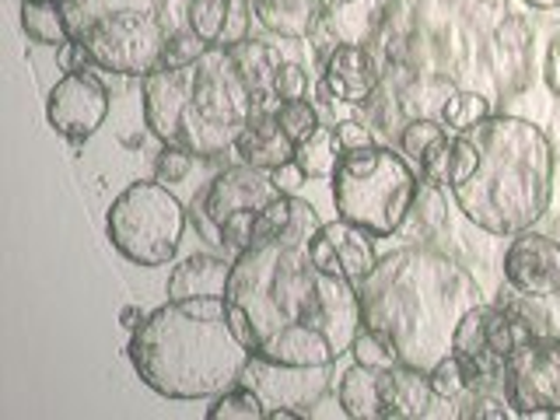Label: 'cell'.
<instances>
[{
    "mask_svg": "<svg viewBox=\"0 0 560 420\" xmlns=\"http://www.w3.org/2000/svg\"><path fill=\"white\" fill-rule=\"evenodd\" d=\"M273 95H277V102L308 98V70L298 60H284L273 74Z\"/></svg>",
    "mask_w": 560,
    "mask_h": 420,
    "instance_id": "37",
    "label": "cell"
},
{
    "mask_svg": "<svg viewBox=\"0 0 560 420\" xmlns=\"http://www.w3.org/2000/svg\"><path fill=\"white\" fill-rule=\"evenodd\" d=\"M382 402H385V420L431 417L438 393L431 385L428 368H413L402 361L393 368H382Z\"/></svg>",
    "mask_w": 560,
    "mask_h": 420,
    "instance_id": "18",
    "label": "cell"
},
{
    "mask_svg": "<svg viewBox=\"0 0 560 420\" xmlns=\"http://www.w3.org/2000/svg\"><path fill=\"white\" fill-rule=\"evenodd\" d=\"M332 130H337V140H340L343 151H358V148L375 144L372 122L368 119H340V122H332Z\"/></svg>",
    "mask_w": 560,
    "mask_h": 420,
    "instance_id": "39",
    "label": "cell"
},
{
    "mask_svg": "<svg viewBox=\"0 0 560 420\" xmlns=\"http://www.w3.org/2000/svg\"><path fill=\"white\" fill-rule=\"evenodd\" d=\"M22 32L35 46L60 49L67 39H74L70 8L60 4V0H22Z\"/></svg>",
    "mask_w": 560,
    "mask_h": 420,
    "instance_id": "24",
    "label": "cell"
},
{
    "mask_svg": "<svg viewBox=\"0 0 560 420\" xmlns=\"http://www.w3.org/2000/svg\"><path fill=\"white\" fill-rule=\"evenodd\" d=\"M127 358L151 393L189 402L238 385L253 350L235 337L224 298H168L130 329Z\"/></svg>",
    "mask_w": 560,
    "mask_h": 420,
    "instance_id": "4",
    "label": "cell"
},
{
    "mask_svg": "<svg viewBox=\"0 0 560 420\" xmlns=\"http://www.w3.org/2000/svg\"><path fill=\"white\" fill-rule=\"evenodd\" d=\"M332 368L337 364H319V368H298V364H277L267 358H249L245 361L242 382L253 385L262 396V402L270 407H291L308 413L319 402L329 385H332Z\"/></svg>",
    "mask_w": 560,
    "mask_h": 420,
    "instance_id": "13",
    "label": "cell"
},
{
    "mask_svg": "<svg viewBox=\"0 0 560 420\" xmlns=\"http://www.w3.org/2000/svg\"><path fill=\"white\" fill-rule=\"evenodd\" d=\"M235 151L245 165L262 168V172H277L294 162V140L280 130L273 109H256L249 116L242 137L235 140Z\"/></svg>",
    "mask_w": 560,
    "mask_h": 420,
    "instance_id": "19",
    "label": "cell"
},
{
    "mask_svg": "<svg viewBox=\"0 0 560 420\" xmlns=\"http://www.w3.org/2000/svg\"><path fill=\"white\" fill-rule=\"evenodd\" d=\"M232 60L238 63L245 84L253 88L256 109H277L273 74H277V67L284 63L280 49L270 46V43H259V39H242V43L232 46Z\"/></svg>",
    "mask_w": 560,
    "mask_h": 420,
    "instance_id": "22",
    "label": "cell"
},
{
    "mask_svg": "<svg viewBox=\"0 0 560 420\" xmlns=\"http://www.w3.org/2000/svg\"><path fill=\"white\" fill-rule=\"evenodd\" d=\"M273 179H277V186L284 189V192H294L298 186L305 183V175L298 172V168H294V162H291V165H284V168H277V172H273Z\"/></svg>",
    "mask_w": 560,
    "mask_h": 420,
    "instance_id": "45",
    "label": "cell"
},
{
    "mask_svg": "<svg viewBox=\"0 0 560 420\" xmlns=\"http://www.w3.org/2000/svg\"><path fill=\"white\" fill-rule=\"evenodd\" d=\"M253 0H235L232 4V14H228V25H224V35H221V43L224 49H232L235 43L242 39H249V25H253Z\"/></svg>",
    "mask_w": 560,
    "mask_h": 420,
    "instance_id": "38",
    "label": "cell"
},
{
    "mask_svg": "<svg viewBox=\"0 0 560 420\" xmlns=\"http://www.w3.org/2000/svg\"><path fill=\"white\" fill-rule=\"evenodd\" d=\"M60 4H67V8H70V4H84V0H60Z\"/></svg>",
    "mask_w": 560,
    "mask_h": 420,
    "instance_id": "48",
    "label": "cell"
},
{
    "mask_svg": "<svg viewBox=\"0 0 560 420\" xmlns=\"http://www.w3.org/2000/svg\"><path fill=\"white\" fill-rule=\"evenodd\" d=\"M389 18V0H326L323 32L337 46H372Z\"/></svg>",
    "mask_w": 560,
    "mask_h": 420,
    "instance_id": "17",
    "label": "cell"
},
{
    "mask_svg": "<svg viewBox=\"0 0 560 420\" xmlns=\"http://www.w3.org/2000/svg\"><path fill=\"white\" fill-rule=\"evenodd\" d=\"M501 393L515 417H560V337H529L501 364Z\"/></svg>",
    "mask_w": 560,
    "mask_h": 420,
    "instance_id": "11",
    "label": "cell"
},
{
    "mask_svg": "<svg viewBox=\"0 0 560 420\" xmlns=\"http://www.w3.org/2000/svg\"><path fill=\"white\" fill-rule=\"evenodd\" d=\"M350 358H354L358 364H364V368H393V364H399L396 347L385 340L382 332L368 329V326L358 329L354 343H350Z\"/></svg>",
    "mask_w": 560,
    "mask_h": 420,
    "instance_id": "32",
    "label": "cell"
},
{
    "mask_svg": "<svg viewBox=\"0 0 560 420\" xmlns=\"http://www.w3.org/2000/svg\"><path fill=\"white\" fill-rule=\"evenodd\" d=\"M207 420H267V402L253 385H232L221 396H214V407L207 410Z\"/></svg>",
    "mask_w": 560,
    "mask_h": 420,
    "instance_id": "27",
    "label": "cell"
},
{
    "mask_svg": "<svg viewBox=\"0 0 560 420\" xmlns=\"http://www.w3.org/2000/svg\"><path fill=\"white\" fill-rule=\"evenodd\" d=\"M326 0H253V14L262 32L284 43H305L315 28H323Z\"/></svg>",
    "mask_w": 560,
    "mask_h": 420,
    "instance_id": "21",
    "label": "cell"
},
{
    "mask_svg": "<svg viewBox=\"0 0 560 420\" xmlns=\"http://www.w3.org/2000/svg\"><path fill=\"white\" fill-rule=\"evenodd\" d=\"M340 140H337V130L332 127H315L305 140H298L294 144V168L305 175V183H319V179H332V172L340 165Z\"/></svg>",
    "mask_w": 560,
    "mask_h": 420,
    "instance_id": "25",
    "label": "cell"
},
{
    "mask_svg": "<svg viewBox=\"0 0 560 420\" xmlns=\"http://www.w3.org/2000/svg\"><path fill=\"white\" fill-rule=\"evenodd\" d=\"M319 81L329 88V95L340 105H364L382 88V67L368 46H337L332 43Z\"/></svg>",
    "mask_w": 560,
    "mask_h": 420,
    "instance_id": "16",
    "label": "cell"
},
{
    "mask_svg": "<svg viewBox=\"0 0 560 420\" xmlns=\"http://www.w3.org/2000/svg\"><path fill=\"white\" fill-rule=\"evenodd\" d=\"M277 122H280V130H284L294 144L298 140H305L315 127H319V109L308 102V98H294V102H277V109H273Z\"/></svg>",
    "mask_w": 560,
    "mask_h": 420,
    "instance_id": "33",
    "label": "cell"
},
{
    "mask_svg": "<svg viewBox=\"0 0 560 420\" xmlns=\"http://www.w3.org/2000/svg\"><path fill=\"white\" fill-rule=\"evenodd\" d=\"M428 375H431V385H434L438 399L455 402V399H463L472 389V375L466 372V364L455 354H445L438 364H431Z\"/></svg>",
    "mask_w": 560,
    "mask_h": 420,
    "instance_id": "31",
    "label": "cell"
},
{
    "mask_svg": "<svg viewBox=\"0 0 560 420\" xmlns=\"http://www.w3.org/2000/svg\"><path fill=\"white\" fill-rule=\"evenodd\" d=\"M308 256L315 259L319 270L340 277V280H350V284H361L378 262L375 235L343 221V218L319 224V232L308 238Z\"/></svg>",
    "mask_w": 560,
    "mask_h": 420,
    "instance_id": "15",
    "label": "cell"
},
{
    "mask_svg": "<svg viewBox=\"0 0 560 420\" xmlns=\"http://www.w3.org/2000/svg\"><path fill=\"white\" fill-rule=\"evenodd\" d=\"M329 186L337 218L364 228L375 238H393L410 221L420 189V172L402 151L372 144L343 151Z\"/></svg>",
    "mask_w": 560,
    "mask_h": 420,
    "instance_id": "6",
    "label": "cell"
},
{
    "mask_svg": "<svg viewBox=\"0 0 560 420\" xmlns=\"http://www.w3.org/2000/svg\"><path fill=\"white\" fill-rule=\"evenodd\" d=\"M57 67L63 70V74H78V70H92V52H88V46L81 39H67L60 49H57Z\"/></svg>",
    "mask_w": 560,
    "mask_h": 420,
    "instance_id": "41",
    "label": "cell"
},
{
    "mask_svg": "<svg viewBox=\"0 0 560 420\" xmlns=\"http://www.w3.org/2000/svg\"><path fill=\"white\" fill-rule=\"evenodd\" d=\"M312 235L288 232L232 259L228 323L256 358L319 368L350 354L361 329L358 284L315 267Z\"/></svg>",
    "mask_w": 560,
    "mask_h": 420,
    "instance_id": "1",
    "label": "cell"
},
{
    "mask_svg": "<svg viewBox=\"0 0 560 420\" xmlns=\"http://www.w3.org/2000/svg\"><path fill=\"white\" fill-rule=\"evenodd\" d=\"M525 8H533V11H557L560 8V0H522Z\"/></svg>",
    "mask_w": 560,
    "mask_h": 420,
    "instance_id": "47",
    "label": "cell"
},
{
    "mask_svg": "<svg viewBox=\"0 0 560 420\" xmlns=\"http://www.w3.org/2000/svg\"><path fill=\"white\" fill-rule=\"evenodd\" d=\"M70 28L92 52L95 70L144 81L165 60L168 28L151 8H102L84 14L81 4H70Z\"/></svg>",
    "mask_w": 560,
    "mask_h": 420,
    "instance_id": "8",
    "label": "cell"
},
{
    "mask_svg": "<svg viewBox=\"0 0 560 420\" xmlns=\"http://www.w3.org/2000/svg\"><path fill=\"white\" fill-rule=\"evenodd\" d=\"M487 116H490V102L480 92H459V88H455L438 119H442L452 133H463L469 127H477V122L487 119Z\"/></svg>",
    "mask_w": 560,
    "mask_h": 420,
    "instance_id": "30",
    "label": "cell"
},
{
    "mask_svg": "<svg viewBox=\"0 0 560 420\" xmlns=\"http://www.w3.org/2000/svg\"><path fill=\"white\" fill-rule=\"evenodd\" d=\"M455 84L442 74H420V78H410L407 84L399 88V109L407 113V119H417V116H431L438 119L445 109V102L452 98Z\"/></svg>",
    "mask_w": 560,
    "mask_h": 420,
    "instance_id": "26",
    "label": "cell"
},
{
    "mask_svg": "<svg viewBox=\"0 0 560 420\" xmlns=\"http://www.w3.org/2000/svg\"><path fill=\"white\" fill-rule=\"evenodd\" d=\"M189 210L162 179H137L105 210V235L133 267H165L183 245Z\"/></svg>",
    "mask_w": 560,
    "mask_h": 420,
    "instance_id": "7",
    "label": "cell"
},
{
    "mask_svg": "<svg viewBox=\"0 0 560 420\" xmlns=\"http://www.w3.org/2000/svg\"><path fill=\"white\" fill-rule=\"evenodd\" d=\"M498 46L504 49H512V52H525L533 43V32H529V22H525L522 14H512V18H504V22L498 25Z\"/></svg>",
    "mask_w": 560,
    "mask_h": 420,
    "instance_id": "40",
    "label": "cell"
},
{
    "mask_svg": "<svg viewBox=\"0 0 560 420\" xmlns=\"http://www.w3.org/2000/svg\"><path fill=\"white\" fill-rule=\"evenodd\" d=\"M109 116V88L92 70H78V74H63L46 95V119L49 127L70 144H81Z\"/></svg>",
    "mask_w": 560,
    "mask_h": 420,
    "instance_id": "12",
    "label": "cell"
},
{
    "mask_svg": "<svg viewBox=\"0 0 560 420\" xmlns=\"http://www.w3.org/2000/svg\"><path fill=\"white\" fill-rule=\"evenodd\" d=\"M410 218H417L420 232H438V228L445 224L442 186H434V183H428V179H420V189H417V200H413Z\"/></svg>",
    "mask_w": 560,
    "mask_h": 420,
    "instance_id": "34",
    "label": "cell"
},
{
    "mask_svg": "<svg viewBox=\"0 0 560 420\" xmlns=\"http://www.w3.org/2000/svg\"><path fill=\"white\" fill-rule=\"evenodd\" d=\"M186 4H189V0H151V11L162 18V25L172 35V32L186 28Z\"/></svg>",
    "mask_w": 560,
    "mask_h": 420,
    "instance_id": "42",
    "label": "cell"
},
{
    "mask_svg": "<svg viewBox=\"0 0 560 420\" xmlns=\"http://www.w3.org/2000/svg\"><path fill=\"white\" fill-rule=\"evenodd\" d=\"M452 130L445 127L442 119H431V116H417V119H407L402 122V130H399V151L410 158L413 165L424 162V154L434 148V144H442V140L448 137Z\"/></svg>",
    "mask_w": 560,
    "mask_h": 420,
    "instance_id": "28",
    "label": "cell"
},
{
    "mask_svg": "<svg viewBox=\"0 0 560 420\" xmlns=\"http://www.w3.org/2000/svg\"><path fill=\"white\" fill-rule=\"evenodd\" d=\"M192 162H197V154L186 151L183 144H162V151H158V158H154V179H162L168 186L183 183L192 172Z\"/></svg>",
    "mask_w": 560,
    "mask_h": 420,
    "instance_id": "35",
    "label": "cell"
},
{
    "mask_svg": "<svg viewBox=\"0 0 560 420\" xmlns=\"http://www.w3.org/2000/svg\"><path fill=\"white\" fill-rule=\"evenodd\" d=\"M228 277H232V262L228 259L210 253H192L172 267L165 294L172 302H186V298H224Z\"/></svg>",
    "mask_w": 560,
    "mask_h": 420,
    "instance_id": "20",
    "label": "cell"
},
{
    "mask_svg": "<svg viewBox=\"0 0 560 420\" xmlns=\"http://www.w3.org/2000/svg\"><path fill=\"white\" fill-rule=\"evenodd\" d=\"M207 49H210V43H203L197 32H192V28H179V32H172V35H168V43H165V60H162V63H168V67H183V63L200 60Z\"/></svg>",
    "mask_w": 560,
    "mask_h": 420,
    "instance_id": "36",
    "label": "cell"
},
{
    "mask_svg": "<svg viewBox=\"0 0 560 420\" xmlns=\"http://www.w3.org/2000/svg\"><path fill=\"white\" fill-rule=\"evenodd\" d=\"M235 0H189L186 4V28H192L200 35L203 43L218 46L224 25H228V14H232Z\"/></svg>",
    "mask_w": 560,
    "mask_h": 420,
    "instance_id": "29",
    "label": "cell"
},
{
    "mask_svg": "<svg viewBox=\"0 0 560 420\" xmlns=\"http://www.w3.org/2000/svg\"><path fill=\"white\" fill-rule=\"evenodd\" d=\"M542 81H547V88L560 98V32L553 35L550 46H547V60H542Z\"/></svg>",
    "mask_w": 560,
    "mask_h": 420,
    "instance_id": "44",
    "label": "cell"
},
{
    "mask_svg": "<svg viewBox=\"0 0 560 420\" xmlns=\"http://www.w3.org/2000/svg\"><path fill=\"white\" fill-rule=\"evenodd\" d=\"M337 402L350 420H385L382 402V368L350 364L337 382Z\"/></svg>",
    "mask_w": 560,
    "mask_h": 420,
    "instance_id": "23",
    "label": "cell"
},
{
    "mask_svg": "<svg viewBox=\"0 0 560 420\" xmlns=\"http://www.w3.org/2000/svg\"><path fill=\"white\" fill-rule=\"evenodd\" d=\"M280 192L284 189L277 186L273 172H262V168L238 162L232 168L218 172L214 179L200 189V200H203V210L210 214V221L218 224L221 242L228 249L245 253V249H253L256 218L280 197Z\"/></svg>",
    "mask_w": 560,
    "mask_h": 420,
    "instance_id": "9",
    "label": "cell"
},
{
    "mask_svg": "<svg viewBox=\"0 0 560 420\" xmlns=\"http://www.w3.org/2000/svg\"><path fill=\"white\" fill-rule=\"evenodd\" d=\"M119 319H122V326H127V329H137L140 323H144V312H140L137 305H127V308H122Z\"/></svg>",
    "mask_w": 560,
    "mask_h": 420,
    "instance_id": "46",
    "label": "cell"
},
{
    "mask_svg": "<svg viewBox=\"0 0 560 420\" xmlns=\"http://www.w3.org/2000/svg\"><path fill=\"white\" fill-rule=\"evenodd\" d=\"M504 284H512L522 294L553 298L560 294V238L542 235L536 228L512 235L501 259Z\"/></svg>",
    "mask_w": 560,
    "mask_h": 420,
    "instance_id": "14",
    "label": "cell"
},
{
    "mask_svg": "<svg viewBox=\"0 0 560 420\" xmlns=\"http://www.w3.org/2000/svg\"><path fill=\"white\" fill-rule=\"evenodd\" d=\"M189 224L197 228V235H200V238H207L210 245H224V242H221V232H218V224L210 221V214L203 210L200 192H197V197H192V203H189Z\"/></svg>",
    "mask_w": 560,
    "mask_h": 420,
    "instance_id": "43",
    "label": "cell"
},
{
    "mask_svg": "<svg viewBox=\"0 0 560 420\" xmlns=\"http://www.w3.org/2000/svg\"><path fill=\"white\" fill-rule=\"evenodd\" d=\"M557 154L542 127L522 116L480 119L455 133L448 192L469 224L512 238L550 210Z\"/></svg>",
    "mask_w": 560,
    "mask_h": 420,
    "instance_id": "2",
    "label": "cell"
},
{
    "mask_svg": "<svg viewBox=\"0 0 560 420\" xmlns=\"http://www.w3.org/2000/svg\"><path fill=\"white\" fill-rule=\"evenodd\" d=\"M529 337H536V332L515 312H508L498 302H480L463 315V323L452 337V354L466 364L472 385H501V364Z\"/></svg>",
    "mask_w": 560,
    "mask_h": 420,
    "instance_id": "10",
    "label": "cell"
},
{
    "mask_svg": "<svg viewBox=\"0 0 560 420\" xmlns=\"http://www.w3.org/2000/svg\"><path fill=\"white\" fill-rule=\"evenodd\" d=\"M361 326L382 332L402 364L431 368L452 354L463 315L483 302L469 270L428 245H402L378 256L361 284Z\"/></svg>",
    "mask_w": 560,
    "mask_h": 420,
    "instance_id": "3",
    "label": "cell"
},
{
    "mask_svg": "<svg viewBox=\"0 0 560 420\" xmlns=\"http://www.w3.org/2000/svg\"><path fill=\"white\" fill-rule=\"evenodd\" d=\"M253 113V88L224 46H210L183 67L162 63L144 78V127L162 144H183L203 162L232 151Z\"/></svg>",
    "mask_w": 560,
    "mask_h": 420,
    "instance_id": "5",
    "label": "cell"
}]
</instances>
